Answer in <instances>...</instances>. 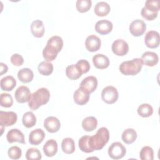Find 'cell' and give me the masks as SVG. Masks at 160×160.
I'll use <instances>...</instances> for the list:
<instances>
[{
  "mask_svg": "<svg viewBox=\"0 0 160 160\" xmlns=\"http://www.w3.org/2000/svg\"><path fill=\"white\" fill-rule=\"evenodd\" d=\"M109 139L108 129L105 127H102L97 131L96 134L89 136L88 141L89 147L92 151L100 150L108 143Z\"/></svg>",
  "mask_w": 160,
  "mask_h": 160,
  "instance_id": "1",
  "label": "cell"
},
{
  "mask_svg": "<svg viewBox=\"0 0 160 160\" xmlns=\"http://www.w3.org/2000/svg\"><path fill=\"white\" fill-rule=\"evenodd\" d=\"M50 98V92L47 88H41L31 94L28 101V106L32 110H36L40 106L48 102Z\"/></svg>",
  "mask_w": 160,
  "mask_h": 160,
  "instance_id": "2",
  "label": "cell"
},
{
  "mask_svg": "<svg viewBox=\"0 0 160 160\" xmlns=\"http://www.w3.org/2000/svg\"><path fill=\"white\" fill-rule=\"evenodd\" d=\"M142 63L141 58H134L130 61L122 62L119 66L120 72L126 76H134L142 69Z\"/></svg>",
  "mask_w": 160,
  "mask_h": 160,
  "instance_id": "3",
  "label": "cell"
},
{
  "mask_svg": "<svg viewBox=\"0 0 160 160\" xmlns=\"http://www.w3.org/2000/svg\"><path fill=\"white\" fill-rule=\"evenodd\" d=\"M118 97L119 93L117 89L112 86L105 87L101 92L102 101L109 104L114 103L118 100Z\"/></svg>",
  "mask_w": 160,
  "mask_h": 160,
  "instance_id": "4",
  "label": "cell"
},
{
  "mask_svg": "<svg viewBox=\"0 0 160 160\" xmlns=\"http://www.w3.org/2000/svg\"><path fill=\"white\" fill-rule=\"evenodd\" d=\"M126 153V148L119 142L112 143L108 148V155L112 159L122 158Z\"/></svg>",
  "mask_w": 160,
  "mask_h": 160,
  "instance_id": "5",
  "label": "cell"
},
{
  "mask_svg": "<svg viewBox=\"0 0 160 160\" xmlns=\"http://www.w3.org/2000/svg\"><path fill=\"white\" fill-rule=\"evenodd\" d=\"M17 119V114L13 111H0V126L4 128L12 126Z\"/></svg>",
  "mask_w": 160,
  "mask_h": 160,
  "instance_id": "6",
  "label": "cell"
},
{
  "mask_svg": "<svg viewBox=\"0 0 160 160\" xmlns=\"http://www.w3.org/2000/svg\"><path fill=\"white\" fill-rule=\"evenodd\" d=\"M111 49L114 54L119 56H123L128 52L129 46L123 39H118L112 42Z\"/></svg>",
  "mask_w": 160,
  "mask_h": 160,
  "instance_id": "7",
  "label": "cell"
},
{
  "mask_svg": "<svg viewBox=\"0 0 160 160\" xmlns=\"http://www.w3.org/2000/svg\"><path fill=\"white\" fill-rule=\"evenodd\" d=\"M98 86V79L95 76H89L82 79L80 83L79 88L86 92L91 94L93 92Z\"/></svg>",
  "mask_w": 160,
  "mask_h": 160,
  "instance_id": "8",
  "label": "cell"
},
{
  "mask_svg": "<svg viewBox=\"0 0 160 160\" xmlns=\"http://www.w3.org/2000/svg\"><path fill=\"white\" fill-rule=\"evenodd\" d=\"M146 29V24L144 21L141 19H135L132 21L129 26V30L131 34L134 36L138 37L144 34Z\"/></svg>",
  "mask_w": 160,
  "mask_h": 160,
  "instance_id": "9",
  "label": "cell"
},
{
  "mask_svg": "<svg viewBox=\"0 0 160 160\" xmlns=\"http://www.w3.org/2000/svg\"><path fill=\"white\" fill-rule=\"evenodd\" d=\"M144 42L147 47L149 48H156L160 43L159 34L156 31H148L144 38Z\"/></svg>",
  "mask_w": 160,
  "mask_h": 160,
  "instance_id": "10",
  "label": "cell"
},
{
  "mask_svg": "<svg viewBox=\"0 0 160 160\" xmlns=\"http://www.w3.org/2000/svg\"><path fill=\"white\" fill-rule=\"evenodd\" d=\"M14 96L17 102L24 103L29 101L31 96V93L29 88L25 86H21L16 89Z\"/></svg>",
  "mask_w": 160,
  "mask_h": 160,
  "instance_id": "11",
  "label": "cell"
},
{
  "mask_svg": "<svg viewBox=\"0 0 160 160\" xmlns=\"http://www.w3.org/2000/svg\"><path fill=\"white\" fill-rule=\"evenodd\" d=\"M44 127L49 132L54 133L59 130L61 122L56 117L49 116L44 121Z\"/></svg>",
  "mask_w": 160,
  "mask_h": 160,
  "instance_id": "12",
  "label": "cell"
},
{
  "mask_svg": "<svg viewBox=\"0 0 160 160\" xmlns=\"http://www.w3.org/2000/svg\"><path fill=\"white\" fill-rule=\"evenodd\" d=\"M101 45V41L99 37L94 34H91L87 37L85 41V46L88 51L95 52L99 49Z\"/></svg>",
  "mask_w": 160,
  "mask_h": 160,
  "instance_id": "13",
  "label": "cell"
},
{
  "mask_svg": "<svg viewBox=\"0 0 160 160\" xmlns=\"http://www.w3.org/2000/svg\"><path fill=\"white\" fill-rule=\"evenodd\" d=\"M94 28L98 33L102 35H106L111 32L113 25L110 21L107 19H101L96 23Z\"/></svg>",
  "mask_w": 160,
  "mask_h": 160,
  "instance_id": "14",
  "label": "cell"
},
{
  "mask_svg": "<svg viewBox=\"0 0 160 160\" xmlns=\"http://www.w3.org/2000/svg\"><path fill=\"white\" fill-rule=\"evenodd\" d=\"M142 64L152 67L156 65L159 61L158 55L154 52L146 51L144 52L141 58Z\"/></svg>",
  "mask_w": 160,
  "mask_h": 160,
  "instance_id": "15",
  "label": "cell"
},
{
  "mask_svg": "<svg viewBox=\"0 0 160 160\" xmlns=\"http://www.w3.org/2000/svg\"><path fill=\"white\" fill-rule=\"evenodd\" d=\"M6 139L9 143L18 142L22 144H25L24 134L18 129L14 128L10 129L7 133Z\"/></svg>",
  "mask_w": 160,
  "mask_h": 160,
  "instance_id": "16",
  "label": "cell"
},
{
  "mask_svg": "<svg viewBox=\"0 0 160 160\" xmlns=\"http://www.w3.org/2000/svg\"><path fill=\"white\" fill-rule=\"evenodd\" d=\"M46 46L49 49L58 53L61 51L63 47L62 39L58 36H52L48 39Z\"/></svg>",
  "mask_w": 160,
  "mask_h": 160,
  "instance_id": "17",
  "label": "cell"
},
{
  "mask_svg": "<svg viewBox=\"0 0 160 160\" xmlns=\"http://www.w3.org/2000/svg\"><path fill=\"white\" fill-rule=\"evenodd\" d=\"M45 137V133L41 129L37 128L32 130L29 135V142L32 145L37 146L41 143Z\"/></svg>",
  "mask_w": 160,
  "mask_h": 160,
  "instance_id": "18",
  "label": "cell"
},
{
  "mask_svg": "<svg viewBox=\"0 0 160 160\" xmlns=\"http://www.w3.org/2000/svg\"><path fill=\"white\" fill-rule=\"evenodd\" d=\"M92 62L97 69H103L109 66V59L106 56L102 54H97L93 56Z\"/></svg>",
  "mask_w": 160,
  "mask_h": 160,
  "instance_id": "19",
  "label": "cell"
},
{
  "mask_svg": "<svg viewBox=\"0 0 160 160\" xmlns=\"http://www.w3.org/2000/svg\"><path fill=\"white\" fill-rule=\"evenodd\" d=\"M73 98L74 102L78 105H84L86 104L89 99V94L86 92L81 88H79L74 92Z\"/></svg>",
  "mask_w": 160,
  "mask_h": 160,
  "instance_id": "20",
  "label": "cell"
},
{
  "mask_svg": "<svg viewBox=\"0 0 160 160\" xmlns=\"http://www.w3.org/2000/svg\"><path fill=\"white\" fill-rule=\"evenodd\" d=\"M43 151L44 154L48 157L54 156L58 152L57 142L53 139L47 141L43 146Z\"/></svg>",
  "mask_w": 160,
  "mask_h": 160,
  "instance_id": "21",
  "label": "cell"
},
{
  "mask_svg": "<svg viewBox=\"0 0 160 160\" xmlns=\"http://www.w3.org/2000/svg\"><path fill=\"white\" fill-rule=\"evenodd\" d=\"M82 74V72L77 64L69 65L66 68V74L70 79L76 80L79 78Z\"/></svg>",
  "mask_w": 160,
  "mask_h": 160,
  "instance_id": "22",
  "label": "cell"
},
{
  "mask_svg": "<svg viewBox=\"0 0 160 160\" xmlns=\"http://www.w3.org/2000/svg\"><path fill=\"white\" fill-rule=\"evenodd\" d=\"M31 30L34 37L41 38L44 33V26L42 21L39 19L32 21L31 25Z\"/></svg>",
  "mask_w": 160,
  "mask_h": 160,
  "instance_id": "23",
  "label": "cell"
},
{
  "mask_svg": "<svg viewBox=\"0 0 160 160\" xmlns=\"http://www.w3.org/2000/svg\"><path fill=\"white\" fill-rule=\"evenodd\" d=\"M1 88L5 91H12L16 85V81L12 76H7L1 79Z\"/></svg>",
  "mask_w": 160,
  "mask_h": 160,
  "instance_id": "24",
  "label": "cell"
},
{
  "mask_svg": "<svg viewBox=\"0 0 160 160\" xmlns=\"http://www.w3.org/2000/svg\"><path fill=\"white\" fill-rule=\"evenodd\" d=\"M34 78L32 71L28 68L20 69L18 72V78L23 83H28L31 82Z\"/></svg>",
  "mask_w": 160,
  "mask_h": 160,
  "instance_id": "25",
  "label": "cell"
},
{
  "mask_svg": "<svg viewBox=\"0 0 160 160\" xmlns=\"http://www.w3.org/2000/svg\"><path fill=\"white\" fill-rule=\"evenodd\" d=\"M94 13L98 16H105L109 14L111 10L109 4L104 1L98 2L94 6Z\"/></svg>",
  "mask_w": 160,
  "mask_h": 160,
  "instance_id": "26",
  "label": "cell"
},
{
  "mask_svg": "<svg viewBox=\"0 0 160 160\" xmlns=\"http://www.w3.org/2000/svg\"><path fill=\"white\" fill-rule=\"evenodd\" d=\"M121 138L122 141L126 144H132L137 138V132L132 128L126 129L122 132Z\"/></svg>",
  "mask_w": 160,
  "mask_h": 160,
  "instance_id": "27",
  "label": "cell"
},
{
  "mask_svg": "<svg viewBox=\"0 0 160 160\" xmlns=\"http://www.w3.org/2000/svg\"><path fill=\"white\" fill-rule=\"evenodd\" d=\"M82 127L86 131H92L98 126V120L94 116H88L82 121Z\"/></svg>",
  "mask_w": 160,
  "mask_h": 160,
  "instance_id": "28",
  "label": "cell"
},
{
  "mask_svg": "<svg viewBox=\"0 0 160 160\" xmlns=\"http://www.w3.org/2000/svg\"><path fill=\"white\" fill-rule=\"evenodd\" d=\"M61 148L62 151L66 154H72L75 151V143L73 139L66 138L62 139L61 142Z\"/></svg>",
  "mask_w": 160,
  "mask_h": 160,
  "instance_id": "29",
  "label": "cell"
},
{
  "mask_svg": "<svg viewBox=\"0 0 160 160\" xmlns=\"http://www.w3.org/2000/svg\"><path fill=\"white\" fill-rule=\"evenodd\" d=\"M22 122L23 125L27 128H32L36 123V117L32 112H26L23 114Z\"/></svg>",
  "mask_w": 160,
  "mask_h": 160,
  "instance_id": "30",
  "label": "cell"
},
{
  "mask_svg": "<svg viewBox=\"0 0 160 160\" xmlns=\"http://www.w3.org/2000/svg\"><path fill=\"white\" fill-rule=\"evenodd\" d=\"M38 69L41 74L44 76H49L53 71V65L49 61H44L39 64Z\"/></svg>",
  "mask_w": 160,
  "mask_h": 160,
  "instance_id": "31",
  "label": "cell"
},
{
  "mask_svg": "<svg viewBox=\"0 0 160 160\" xmlns=\"http://www.w3.org/2000/svg\"><path fill=\"white\" fill-rule=\"evenodd\" d=\"M138 114L142 118H148L151 116L153 113L152 107L147 103H143L139 106L137 109Z\"/></svg>",
  "mask_w": 160,
  "mask_h": 160,
  "instance_id": "32",
  "label": "cell"
},
{
  "mask_svg": "<svg viewBox=\"0 0 160 160\" xmlns=\"http://www.w3.org/2000/svg\"><path fill=\"white\" fill-rule=\"evenodd\" d=\"M139 158L142 160H153L154 151L152 148L148 146H144L139 152Z\"/></svg>",
  "mask_w": 160,
  "mask_h": 160,
  "instance_id": "33",
  "label": "cell"
},
{
  "mask_svg": "<svg viewBox=\"0 0 160 160\" xmlns=\"http://www.w3.org/2000/svg\"><path fill=\"white\" fill-rule=\"evenodd\" d=\"M92 1L91 0H78L76 2V8L79 12L88 11L91 8Z\"/></svg>",
  "mask_w": 160,
  "mask_h": 160,
  "instance_id": "34",
  "label": "cell"
},
{
  "mask_svg": "<svg viewBox=\"0 0 160 160\" xmlns=\"http://www.w3.org/2000/svg\"><path fill=\"white\" fill-rule=\"evenodd\" d=\"M42 158L39 150L35 148H29L26 153V158L28 160H39Z\"/></svg>",
  "mask_w": 160,
  "mask_h": 160,
  "instance_id": "35",
  "label": "cell"
},
{
  "mask_svg": "<svg viewBox=\"0 0 160 160\" xmlns=\"http://www.w3.org/2000/svg\"><path fill=\"white\" fill-rule=\"evenodd\" d=\"M141 14L143 18L148 21H152L154 20L155 18H157L158 12L151 10L148 9L146 7H143L141 11Z\"/></svg>",
  "mask_w": 160,
  "mask_h": 160,
  "instance_id": "36",
  "label": "cell"
},
{
  "mask_svg": "<svg viewBox=\"0 0 160 160\" xmlns=\"http://www.w3.org/2000/svg\"><path fill=\"white\" fill-rule=\"evenodd\" d=\"M13 104V99L8 93H1L0 96V104L4 108H10Z\"/></svg>",
  "mask_w": 160,
  "mask_h": 160,
  "instance_id": "37",
  "label": "cell"
},
{
  "mask_svg": "<svg viewBox=\"0 0 160 160\" xmlns=\"http://www.w3.org/2000/svg\"><path fill=\"white\" fill-rule=\"evenodd\" d=\"M88 138H89V136H83L81 138H79V142H78L79 148L81 151L86 153H89V152H93L89 147L88 142Z\"/></svg>",
  "mask_w": 160,
  "mask_h": 160,
  "instance_id": "38",
  "label": "cell"
},
{
  "mask_svg": "<svg viewBox=\"0 0 160 160\" xmlns=\"http://www.w3.org/2000/svg\"><path fill=\"white\" fill-rule=\"evenodd\" d=\"M8 156L12 159H18L21 157L22 151L21 149L16 146H11L8 151Z\"/></svg>",
  "mask_w": 160,
  "mask_h": 160,
  "instance_id": "39",
  "label": "cell"
},
{
  "mask_svg": "<svg viewBox=\"0 0 160 160\" xmlns=\"http://www.w3.org/2000/svg\"><path fill=\"white\" fill-rule=\"evenodd\" d=\"M144 7L158 12L160 9L159 1L158 0H147L145 2Z\"/></svg>",
  "mask_w": 160,
  "mask_h": 160,
  "instance_id": "40",
  "label": "cell"
},
{
  "mask_svg": "<svg viewBox=\"0 0 160 160\" xmlns=\"http://www.w3.org/2000/svg\"><path fill=\"white\" fill-rule=\"evenodd\" d=\"M11 63L16 66H20L24 62V59L22 56L19 54H13L11 57Z\"/></svg>",
  "mask_w": 160,
  "mask_h": 160,
  "instance_id": "41",
  "label": "cell"
},
{
  "mask_svg": "<svg viewBox=\"0 0 160 160\" xmlns=\"http://www.w3.org/2000/svg\"><path fill=\"white\" fill-rule=\"evenodd\" d=\"M76 64L80 68L82 74L87 73L90 69V64L87 60L81 59V60L78 61Z\"/></svg>",
  "mask_w": 160,
  "mask_h": 160,
  "instance_id": "42",
  "label": "cell"
},
{
  "mask_svg": "<svg viewBox=\"0 0 160 160\" xmlns=\"http://www.w3.org/2000/svg\"><path fill=\"white\" fill-rule=\"evenodd\" d=\"M8 68L7 65L3 62L0 63V75H2L7 72Z\"/></svg>",
  "mask_w": 160,
  "mask_h": 160,
  "instance_id": "43",
  "label": "cell"
}]
</instances>
